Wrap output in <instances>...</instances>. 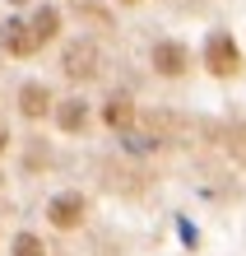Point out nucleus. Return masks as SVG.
Returning a JSON list of instances; mask_svg holds the SVG:
<instances>
[{"instance_id": "13", "label": "nucleus", "mask_w": 246, "mask_h": 256, "mask_svg": "<svg viewBox=\"0 0 246 256\" xmlns=\"http://www.w3.org/2000/svg\"><path fill=\"white\" fill-rule=\"evenodd\" d=\"M14 5H23V0H14Z\"/></svg>"}, {"instance_id": "2", "label": "nucleus", "mask_w": 246, "mask_h": 256, "mask_svg": "<svg viewBox=\"0 0 246 256\" xmlns=\"http://www.w3.org/2000/svg\"><path fill=\"white\" fill-rule=\"evenodd\" d=\"M47 224H51V228H79V224H84V196H79V191L51 196V205H47Z\"/></svg>"}, {"instance_id": "10", "label": "nucleus", "mask_w": 246, "mask_h": 256, "mask_svg": "<svg viewBox=\"0 0 246 256\" xmlns=\"http://www.w3.org/2000/svg\"><path fill=\"white\" fill-rule=\"evenodd\" d=\"M107 122H112V126H126V122H130L126 98H112V102H107Z\"/></svg>"}, {"instance_id": "6", "label": "nucleus", "mask_w": 246, "mask_h": 256, "mask_svg": "<svg viewBox=\"0 0 246 256\" xmlns=\"http://www.w3.org/2000/svg\"><path fill=\"white\" fill-rule=\"evenodd\" d=\"M74 80H88V74H98V52L88 47V42H79V47H70V66H65Z\"/></svg>"}, {"instance_id": "5", "label": "nucleus", "mask_w": 246, "mask_h": 256, "mask_svg": "<svg viewBox=\"0 0 246 256\" xmlns=\"http://www.w3.org/2000/svg\"><path fill=\"white\" fill-rule=\"evenodd\" d=\"M56 126L65 130V135H79L88 126V108H84L79 98H74V102H60V108H56Z\"/></svg>"}, {"instance_id": "11", "label": "nucleus", "mask_w": 246, "mask_h": 256, "mask_svg": "<svg viewBox=\"0 0 246 256\" xmlns=\"http://www.w3.org/2000/svg\"><path fill=\"white\" fill-rule=\"evenodd\" d=\"M0 149H5V126H0Z\"/></svg>"}, {"instance_id": "9", "label": "nucleus", "mask_w": 246, "mask_h": 256, "mask_svg": "<svg viewBox=\"0 0 246 256\" xmlns=\"http://www.w3.org/2000/svg\"><path fill=\"white\" fill-rule=\"evenodd\" d=\"M9 247H14V256H47V247H42L33 233H19V238H14Z\"/></svg>"}, {"instance_id": "7", "label": "nucleus", "mask_w": 246, "mask_h": 256, "mask_svg": "<svg viewBox=\"0 0 246 256\" xmlns=\"http://www.w3.org/2000/svg\"><path fill=\"white\" fill-rule=\"evenodd\" d=\"M47 98H51V94H47L42 84H28V88H23V116H47V112H51Z\"/></svg>"}, {"instance_id": "1", "label": "nucleus", "mask_w": 246, "mask_h": 256, "mask_svg": "<svg viewBox=\"0 0 246 256\" xmlns=\"http://www.w3.org/2000/svg\"><path fill=\"white\" fill-rule=\"evenodd\" d=\"M205 70L219 74V80H228V74L242 70V47L233 42V33H214L205 42Z\"/></svg>"}, {"instance_id": "12", "label": "nucleus", "mask_w": 246, "mask_h": 256, "mask_svg": "<svg viewBox=\"0 0 246 256\" xmlns=\"http://www.w3.org/2000/svg\"><path fill=\"white\" fill-rule=\"evenodd\" d=\"M121 5H130V0H121Z\"/></svg>"}, {"instance_id": "4", "label": "nucleus", "mask_w": 246, "mask_h": 256, "mask_svg": "<svg viewBox=\"0 0 246 256\" xmlns=\"http://www.w3.org/2000/svg\"><path fill=\"white\" fill-rule=\"evenodd\" d=\"M153 70L158 74H181L186 70V47L181 42H158L153 47Z\"/></svg>"}, {"instance_id": "3", "label": "nucleus", "mask_w": 246, "mask_h": 256, "mask_svg": "<svg viewBox=\"0 0 246 256\" xmlns=\"http://www.w3.org/2000/svg\"><path fill=\"white\" fill-rule=\"evenodd\" d=\"M0 47H5L9 56H33L42 42H37V33H33V24L14 19V24H5V28H0Z\"/></svg>"}, {"instance_id": "8", "label": "nucleus", "mask_w": 246, "mask_h": 256, "mask_svg": "<svg viewBox=\"0 0 246 256\" xmlns=\"http://www.w3.org/2000/svg\"><path fill=\"white\" fill-rule=\"evenodd\" d=\"M56 28H60V14L47 5V10H42L37 19H33V33H37V42H47V38H56Z\"/></svg>"}]
</instances>
